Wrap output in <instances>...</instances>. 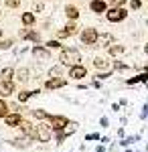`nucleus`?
Wrapping results in <instances>:
<instances>
[{
	"label": "nucleus",
	"mask_w": 148,
	"mask_h": 152,
	"mask_svg": "<svg viewBox=\"0 0 148 152\" xmlns=\"http://www.w3.org/2000/svg\"><path fill=\"white\" fill-rule=\"evenodd\" d=\"M59 61H61V65H65V67L79 65L81 53L77 51V49H63V51H61V55H59Z\"/></svg>",
	"instance_id": "f257e3e1"
},
{
	"label": "nucleus",
	"mask_w": 148,
	"mask_h": 152,
	"mask_svg": "<svg viewBox=\"0 0 148 152\" xmlns=\"http://www.w3.org/2000/svg\"><path fill=\"white\" fill-rule=\"evenodd\" d=\"M34 130H37V140H39V142H49V140H51V136H53V130H51V126H49L47 122L37 124Z\"/></svg>",
	"instance_id": "f03ea898"
},
{
	"label": "nucleus",
	"mask_w": 148,
	"mask_h": 152,
	"mask_svg": "<svg viewBox=\"0 0 148 152\" xmlns=\"http://www.w3.org/2000/svg\"><path fill=\"white\" fill-rule=\"evenodd\" d=\"M47 120H49V126H51L53 132H63L65 126L69 124V120L65 116H49Z\"/></svg>",
	"instance_id": "7ed1b4c3"
},
{
	"label": "nucleus",
	"mask_w": 148,
	"mask_h": 152,
	"mask_svg": "<svg viewBox=\"0 0 148 152\" xmlns=\"http://www.w3.org/2000/svg\"><path fill=\"white\" fill-rule=\"evenodd\" d=\"M97 31H95V28H85V31H81V43H83V45H95V43H97Z\"/></svg>",
	"instance_id": "20e7f679"
},
{
	"label": "nucleus",
	"mask_w": 148,
	"mask_h": 152,
	"mask_svg": "<svg viewBox=\"0 0 148 152\" xmlns=\"http://www.w3.org/2000/svg\"><path fill=\"white\" fill-rule=\"evenodd\" d=\"M126 14H128V12H126L124 8H112V10L106 12V18H108L110 23H120V20L126 18Z\"/></svg>",
	"instance_id": "39448f33"
},
{
	"label": "nucleus",
	"mask_w": 148,
	"mask_h": 152,
	"mask_svg": "<svg viewBox=\"0 0 148 152\" xmlns=\"http://www.w3.org/2000/svg\"><path fill=\"white\" fill-rule=\"evenodd\" d=\"M18 128H21V132H23V134L26 136V138H29V140H37V130H34V126L31 124V122L23 120V122L18 124Z\"/></svg>",
	"instance_id": "423d86ee"
},
{
	"label": "nucleus",
	"mask_w": 148,
	"mask_h": 152,
	"mask_svg": "<svg viewBox=\"0 0 148 152\" xmlns=\"http://www.w3.org/2000/svg\"><path fill=\"white\" fill-rule=\"evenodd\" d=\"M69 77L71 79H83V77H87V69L83 65H73V67H69Z\"/></svg>",
	"instance_id": "0eeeda50"
},
{
	"label": "nucleus",
	"mask_w": 148,
	"mask_h": 152,
	"mask_svg": "<svg viewBox=\"0 0 148 152\" xmlns=\"http://www.w3.org/2000/svg\"><path fill=\"white\" fill-rule=\"evenodd\" d=\"M33 55L39 61H49V57H51V53H49V49L47 47H41V45H37V47H33Z\"/></svg>",
	"instance_id": "6e6552de"
},
{
	"label": "nucleus",
	"mask_w": 148,
	"mask_h": 152,
	"mask_svg": "<svg viewBox=\"0 0 148 152\" xmlns=\"http://www.w3.org/2000/svg\"><path fill=\"white\" fill-rule=\"evenodd\" d=\"M21 122H23V118H21L18 112L8 114V116L4 118V124H6V126H10V128H18V124H21Z\"/></svg>",
	"instance_id": "1a4fd4ad"
},
{
	"label": "nucleus",
	"mask_w": 148,
	"mask_h": 152,
	"mask_svg": "<svg viewBox=\"0 0 148 152\" xmlns=\"http://www.w3.org/2000/svg\"><path fill=\"white\" fill-rule=\"evenodd\" d=\"M14 94V81H0V95L8 97Z\"/></svg>",
	"instance_id": "9d476101"
},
{
	"label": "nucleus",
	"mask_w": 148,
	"mask_h": 152,
	"mask_svg": "<svg viewBox=\"0 0 148 152\" xmlns=\"http://www.w3.org/2000/svg\"><path fill=\"white\" fill-rule=\"evenodd\" d=\"M89 8L95 12V14H102V12H108V4H106L103 0H93L89 4Z\"/></svg>",
	"instance_id": "9b49d317"
},
{
	"label": "nucleus",
	"mask_w": 148,
	"mask_h": 152,
	"mask_svg": "<svg viewBox=\"0 0 148 152\" xmlns=\"http://www.w3.org/2000/svg\"><path fill=\"white\" fill-rule=\"evenodd\" d=\"M97 43H100L102 47H112V45H114V35H110V33H103V35L97 37Z\"/></svg>",
	"instance_id": "f8f14e48"
},
{
	"label": "nucleus",
	"mask_w": 148,
	"mask_h": 152,
	"mask_svg": "<svg viewBox=\"0 0 148 152\" xmlns=\"http://www.w3.org/2000/svg\"><path fill=\"white\" fill-rule=\"evenodd\" d=\"M75 33H77V26H75V24H67L63 31H59V33H57V37H59V39H65V37H73Z\"/></svg>",
	"instance_id": "ddd939ff"
},
{
	"label": "nucleus",
	"mask_w": 148,
	"mask_h": 152,
	"mask_svg": "<svg viewBox=\"0 0 148 152\" xmlns=\"http://www.w3.org/2000/svg\"><path fill=\"white\" fill-rule=\"evenodd\" d=\"M65 85H67L65 79H49V81L45 83L47 89H59V87H65Z\"/></svg>",
	"instance_id": "4468645a"
},
{
	"label": "nucleus",
	"mask_w": 148,
	"mask_h": 152,
	"mask_svg": "<svg viewBox=\"0 0 148 152\" xmlns=\"http://www.w3.org/2000/svg\"><path fill=\"white\" fill-rule=\"evenodd\" d=\"M12 77H14V69L12 67H4L0 71V81H12Z\"/></svg>",
	"instance_id": "2eb2a0df"
},
{
	"label": "nucleus",
	"mask_w": 148,
	"mask_h": 152,
	"mask_svg": "<svg viewBox=\"0 0 148 152\" xmlns=\"http://www.w3.org/2000/svg\"><path fill=\"white\" fill-rule=\"evenodd\" d=\"M93 65H95L97 69H108V67H110V61L106 57H95L93 59Z\"/></svg>",
	"instance_id": "dca6fc26"
},
{
	"label": "nucleus",
	"mask_w": 148,
	"mask_h": 152,
	"mask_svg": "<svg viewBox=\"0 0 148 152\" xmlns=\"http://www.w3.org/2000/svg\"><path fill=\"white\" fill-rule=\"evenodd\" d=\"M14 75H16V79H18V81L24 83V81H29V75H31V73H29V69H26V67H23V69L16 71Z\"/></svg>",
	"instance_id": "f3484780"
},
{
	"label": "nucleus",
	"mask_w": 148,
	"mask_h": 152,
	"mask_svg": "<svg viewBox=\"0 0 148 152\" xmlns=\"http://www.w3.org/2000/svg\"><path fill=\"white\" fill-rule=\"evenodd\" d=\"M33 95H39V89H34V91H21V94H18V102L24 104V102H26L29 97H33Z\"/></svg>",
	"instance_id": "a211bd4d"
},
{
	"label": "nucleus",
	"mask_w": 148,
	"mask_h": 152,
	"mask_svg": "<svg viewBox=\"0 0 148 152\" xmlns=\"http://www.w3.org/2000/svg\"><path fill=\"white\" fill-rule=\"evenodd\" d=\"M65 14H67V18H71V20H75V18L79 16V10H77L75 6H71V4H69L67 8H65Z\"/></svg>",
	"instance_id": "6ab92c4d"
},
{
	"label": "nucleus",
	"mask_w": 148,
	"mask_h": 152,
	"mask_svg": "<svg viewBox=\"0 0 148 152\" xmlns=\"http://www.w3.org/2000/svg\"><path fill=\"white\" fill-rule=\"evenodd\" d=\"M23 24L24 26H33L34 24V14L33 12H24L23 14Z\"/></svg>",
	"instance_id": "aec40b11"
},
{
	"label": "nucleus",
	"mask_w": 148,
	"mask_h": 152,
	"mask_svg": "<svg viewBox=\"0 0 148 152\" xmlns=\"http://www.w3.org/2000/svg\"><path fill=\"white\" fill-rule=\"evenodd\" d=\"M10 114V107H8V104L4 102V99H0V118L4 120V118Z\"/></svg>",
	"instance_id": "412c9836"
},
{
	"label": "nucleus",
	"mask_w": 148,
	"mask_h": 152,
	"mask_svg": "<svg viewBox=\"0 0 148 152\" xmlns=\"http://www.w3.org/2000/svg\"><path fill=\"white\" fill-rule=\"evenodd\" d=\"M23 37H24V39H29V41H34V43H39V41H41L39 33H34V31H24Z\"/></svg>",
	"instance_id": "4be33fe9"
},
{
	"label": "nucleus",
	"mask_w": 148,
	"mask_h": 152,
	"mask_svg": "<svg viewBox=\"0 0 148 152\" xmlns=\"http://www.w3.org/2000/svg\"><path fill=\"white\" fill-rule=\"evenodd\" d=\"M122 53H124V47H122V45H112V47H110V55H114V57L122 55Z\"/></svg>",
	"instance_id": "5701e85b"
},
{
	"label": "nucleus",
	"mask_w": 148,
	"mask_h": 152,
	"mask_svg": "<svg viewBox=\"0 0 148 152\" xmlns=\"http://www.w3.org/2000/svg\"><path fill=\"white\" fill-rule=\"evenodd\" d=\"M33 116L39 118V120H47L51 114H47V112H43V110H33Z\"/></svg>",
	"instance_id": "b1692460"
},
{
	"label": "nucleus",
	"mask_w": 148,
	"mask_h": 152,
	"mask_svg": "<svg viewBox=\"0 0 148 152\" xmlns=\"http://www.w3.org/2000/svg\"><path fill=\"white\" fill-rule=\"evenodd\" d=\"M49 75H51V79H61V67H53L49 71Z\"/></svg>",
	"instance_id": "393cba45"
},
{
	"label": "nucleus",
	"mask_w": 148,
	"mask_h": 152,
	"mask_svg": "<svg viewBox=\"0 0 148 152\" xmlns=\"http://www.w3.org/2000/svg\"><path fill=\"white\" fill-rule=\"evenodd\" d=\"M12 146H18V148H26V146H29V142L23 140V138H18V140H12Z\"/></svg>",
	"instance_id": "a878e982"
},
{
	"label": "nucleus",
	"mask_w": 148,
	"mask_h": 152,
	"mask_svg": "<svg viewBox=\"0 0 148 152\" xmlns=\"http://www.w3.org/2000/svg\"><path fill=\"white\" fill-rule=\"evenodd\" d=\"M6 6L8 8H18L21 6V0H6Z\"/></svg>",
	"instance_id": "bb28decb"
},
{
	"label": "nucleus",
	"mask_w": 148,
	"mask_h": 152,
	"mask_svg": "<svg viewBox=\"0 0 148 152\" xmlns=\"http://www.w3.org/2000/svg\"><path fill=\"white\" fill-rule=\"evenodd\" d=\"M59 47H61L59 41H49V43H47V49H59Z\"/></svg>",
	"instance_id": "cd10ccee"
},
{
	"label": "nucleus",
	"mask_w": 148,
	"mask_h": 152,
	"mask_svg": "<svg viewBox=\"0 0 148 152\" xmlns=\"http://www.w3.org/2000/svg\"><path fill=\"white\" fill-rule=\"evenodd\" d=\"M12 47V41L10 39H6V41H2V43H0V49H10Z\"/></svg>",
	"instance_id": "c85d7f7f"
},
{
	"label": "nucleus",
	"mask_w": 148,
	"mask_h": 152,
	"mask_svg": "<svg viewBox=\"0 0 148 152\" xmlns=\"http://www.w3.org/2000/svg\"><path fill=\"white\" fill-rule=\"evenodd\" d=\"M130 6H132L134 10H138V8L142 6V2H140V0H130Z\"/></svg>",
	"instance_id": "c756f323"
},
{
	"label": "nucleus",
	"mask_w": 148,
	"mask_h": 152,
	"mask_svg": "<svg viewBox=\"0 0 148 152\" xmlns=\"http://www.w3.org/2000/svg\"><path fill=\"white\" fill-rule=\"evenodd\" d=\"M126 0H112V4H114V8H122V4H124Z\"/></svg>",
	"instance_id": "7c9ffc66"
},
{
	"label": "nucleus",
	"mask_w": 148,
	"mask_h": 152,
	"mask_svg": "<svg viewBox=\"0 0 148 152\" xmlns=\"http://www.w3.org/2000/svg\"><path fill=\"white\" fill-rule=\"evenodd\" d=\"M34 10H37V12H43V2H34Z\"/></svg>",
	"instance_id": "2f4dec72"
},
{
	"label": "nucleus",
	"mask_w": 148,
	"mask_h": 152,
	"mask_svg": "<svg viewBox=\"0 0 148 152\" xmlns=\"http://www.w3.org/2000/svg\"><path fill=\"white\" fill-rule=\"evenodd\" d=\"M97 138H100L97 134H89V136H85V140H97Z\"/></svg>",
	"instance_id": "473e14b6"
},
{
	"label": "nucleus",
	"mask_w": 148,
	"mask_h": 152,
	"mask_svg": "<svg viewBox=\"0 0 148 152\" xmlns=\"http://www.w3.org/2000/svg\"><path fill=\"white\" fill-rule=\"evenodd\" d=\"M146 116H148V104L144 105V112H142V118H146Z\"/></svg>",
	"instance_id": "72a5a7b5"
},
{
	"label": "nucleus",
	"mask_w": 148,
	"mask_h": 152,
	"mask_svg": "<svg viewBox=\"0 0 148 152\" xmlns=\"http://www.w3.org/2000/svg\"><path fill=\"white\" fill-rule=\"evenodd\" d=\"M144 51H146V53H148V45H146V47H144Z\"/></svg>",
	"instance_id": "f704fd0d"
},
{
	"label": "nucleus",
	"mask_w": 148,
	"mask_h": 152,
	"mask_svg": "<svg viewBox=\"0 0 148 152\" xmlns=\"http://www.w3.org/2000/svg\"><path fill=\"white\" fill-rule=\"evenodd\" d=\"M0 14H2V12H0Z\"/></svg>",
	"instance_id": "c9c22d12"
}]
</instances>
